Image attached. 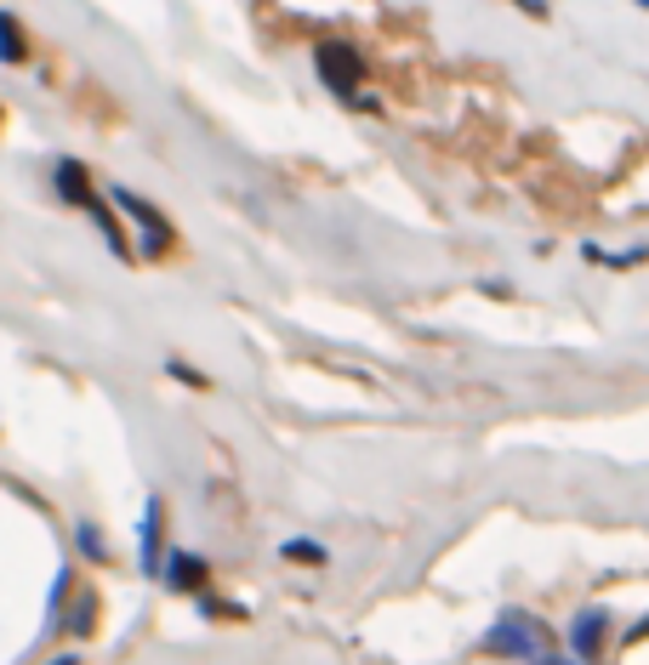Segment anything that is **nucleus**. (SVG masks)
<instances>
[{"instance_id":"1","label":"nucleus","mask_w":649,"mask_h":665,"mask_svg":"<svg viewBox=\"0 0 649 665\" xmlns=\"http://www.w3.org/2000/svg\"><path fill=\"white\" fill-rule=\"evenodd\" d=\"M314 69H320V80L331 85V92L354 97L359 80H364V57H359L348 40H320V46H314Z\"/></svg>"},{"instance_id":"2","label":"nucleus","mask_w":649,"mask_h":665,"mask_svg":"<svg viewBox=\"0 0 649 665\" xmlns=\"http://www.w3.org/2000/svg\"><path fill=\"white\" fill-rule=\"evenodd\" d=\"M485 649H490V654H513V660H535V665L547 660V649H542V626H535L530 615H501V626L485 638Z\"/></svg>"},{"instance_id":"3","label":"nucleus","mask_w":649,"mask_h":665,"mask_svg":"<svg viewBox=\"0 0 649 665\" xmlns=\"http://www.w3.org/2000/svg\"><path fill=\"white\" fill-rule=\"evenodd\" d=\"M108 199H115V206L137 222V228H143V250L149 256H160V250H172V222H165L154 206H149V199H137L131 188H115V194H108Z\"/></svg>"},{"instance_id":"4","label":"nucleus","mask_w":649,"mask_h":665,"mask_svg":"<svg viewBox=\"0 0 649 665\" xmlns=\"http://www.w3.org/2000/svg\"><path fill=\"white\" fill-rule=\"evenodd\" d=\"M604 643H610V615H604V609H581V615L570 620V649L581 654V665L599 660Z\"/></svg>"},{"instance_id":"5","label":"nucleus","mask_w":649,"mask_h":665,"mask_svg":"<svg viewBox=\"0 0 649 665\" xmlns=\"http://www.w3.org/2000/svg\"><path fill=\"white\" fill-rule=\"evenodd\" d=\"M165 581H172L177 592L206 586V558H194V552H172V558H165Z\"/></svg>"},{"instance_id":"6","label":"nucleus","mask_w":649,"mask_h":665,"mask_svg":"<svg viewBox=\"0 0 649 665\" xmlns=\"http://www.w3.org/2000/svg\"><path fill=\"white\" fill-rule=\"evenodd\" d=\"M23 57H30V46L18 35V18L0 12V63H23Z\"/></svg>"},{"instance_id":"7","label":"nucleus","mask_w":649,"mask_h":665,"mask_svg":"<svg viewBox=\"0 0 649 665\" xmlns=\"http://www.w3.org/2000/svg\"><path fill=\"white\" fill-rule=\"evenodd\" d=\"M143 569L149 574L160 569V501H149V512H143Z\"/></svg>"},{"instance_id":"8","label":"nucleus","mask_w":649,"mask_h":665,"mask_svg":"<svg viewBox=\"0 0 649 665\" xmlns=\"http://www.w3.org/2000/svg\"><path fill=\"white\" fill-rule=\"evenodd\" d=\"M286 558H297V563H325V546H314V540H286Z\"/></svg>"},{"instance_id":"9","label":"nucleus","mask_w":649,"mask_h":665,"mask_svg":"<svg viewBox=\"0 0 649 665\" xmlns=\"http://www.w3.org/2000/svg\"><path fill=\"white\" fill-rule=\"evenodd\" d=\"M519 7H524L530 18H547V7H542V0H519Z\"/></svg>"},{"instance_id":"10","label":"nucleus","mask_w":649,"mask_h":665,"mask_svg":"<svg viewBox=\"0 0 649 665\" xmlns=\"http://www.w3.org/2000/svg\"><path fill=\"white\" fill-rule=\"evenodd\" d=\"M542 665H576V660H558V654H547V660H542Z\"/></svg>"},{"instance_id":"11","label":"nucleus","mask_w":649,"mask_h":665,"mask_svg":"<svg viewBox=\"0 0 649 665\" xmlns=\"http://www.w3.org/2000/svg\"><path fill=\"white\" fill-rule=\"evenodd\" d=\"M51 665H80V660H74V654H63V660H51Z\"/></svg>"}]
</instances>
